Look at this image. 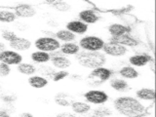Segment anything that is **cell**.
Segmentation results:
<instances>
[{"mask_svg":"<svg viewBox=\"0 0 156 117\" xmlns=\"http://www.w3.org/2000/svg\"><path fill=\"white\" fill-rule=\"evenodd\" d=\"M70 108L73 113H75L77 115H85L92 110V106L87 101H75L71 102Z\"/></svg>","mask_w":156,"mask_h":117,"instance_id":"obj_18","label":"cell"},{"mask_svg":"<svg viewBox=\"0 0 156 117\" xmlns=\"http://www.w3.org/2000/svg\"><path fill=\"white\" fill-rule=\"evenodd\" d=\"M110 108H107V107L104 105H100L99 107H97L95 110V115L98 117H105L107 115L110 114Z\"/></svg>","mask_w":156,"mask_h":117,"instance_id":"obj_33","label":"cell"},{"mask_svg":"<svg viewBox=\"0 0 156 117\" xmlns=\"http://www.w3.org/2000/svg\"><path fill=\"white\" fill-rule=\"evenodd\" d=\"M50 63L55 69L65 70L71 66V61L67 57L62 55V54H60V55H58L57 54V55L52 56Z\"/></svg>","mask_w":156,"mask_h":117,"instance_id":"obj_15","label":"cell"},{"mask_svg":"<svg viewBox=\"0 0 156 117\" xmlns=\"http://www.w3.org/2000/svg\"><path fill=\"white\" fill-rule=\"evenodd\" d=\"M129 63L131 66L133 67H144L145 66H147L148 63L152 61V58L149 54L145 53H138L135 55H132L128 58Z\"/></svg>","mask_w":156,"mask_h":117,"instance_id":"obj_13","label":"cell"},{"mask_svg":"<svg viewBox=\"0 0 156 117\" xmlns=\"http://www.w3.org/2000/svg\"><path fill=\"white\" fill-rule=\"evenodd\" d=\"M113 107L119 114L125 117H140L146 109L143 102L131 96L117 97L113 101Z\"/></svg>","mask_w":156,"mask_h":117,"instance_id":"obj_1","label":"cell"},{"mask_svg":"<svg viewBox=\"0 0 156 117\" xmlns=\"http://www.w3.org/2000/svg\"><path fill=\"white\" fill-rule=\"evenodd\" d=\"M13 12L15 13L17 18L29 19V18H33L36 15V9L30 4L21 3L13 8Z\"/></svg>","mask_w":156,"mask_h":117,"instance_id":"obj_9","label":"cell"},{"mask_svg":"<svg viewBox=\"0 0 156 117\" xmlns=\"http://www.w3.org/2000/svg\"><path fill=\"white\" fill-rule=\"evenodd\" d=\"M109 86L112 90L118 93H125L129 90V83L121 77H112L109 80Z\"/></svg>","mask_w":156,"mask_h":117,"instance_id":"obj_19","label":"cell"},{"mask_svg":"<svg viewBox=\"0 0 156 117\" xmlns=\"http://www.w3.org/2000/svg\"><path fill=\"white\" fill-rule=\"evenodd\" d=\"M54 37L58 39L61 43H68V42H75L77 36L75 34H73L72 32L68 31L67 29H58L54 34Z\"/></svg>","mask_w":156,"mask_h":117,"instance_id":"obj_24","label":"cell"},{"mask_svg":"<svg viewBox=\"0 0 156 117\" xmlns=\"http://www.w3.org/2000/svg\"><path fill=\"white\" fill-rule=\"evenodd\" d=\"M23 62V57L22 54L11 49H6L0 53V62H3L9 66H18Z\"/></svg>","mask_w":156,"mask_h":117,"instance_id":"obj_7","label":"cell"},{"mask_svg":"<svg viewBox=\"0 0 156 117\" xmlns=\"http://www.w3.org/2000/svg\"><path fill=\"white\" fill-rule=\"evenodd\" d=\"M119 77L123 78L125 80H134L140 76V72L136 70V68L131 66H124L118 70Z\"/></svg>","mask_w":156,"mask_h":117,"instance_id":"obj_22","label":"cell"},{"mask_svg":"<svg viewBox=\"0 0 156 117\" xmlns=\"http://www.w3.org/2000/svg\"><path fill=\"white\" fill-rule=\"evenodd\" d=\"M113 76V71L110 68L105 66L97 67L95 69H92L89 73L88 78L94 83V84H101V83L109 81Z\"/></svg>","mask_w":156,"mask_h":117,"instance_id":"obj_6","label":"cell"},{"mask_svg":"<svg viewBox=\"0 0 156 117\" xmlns=\"http://www.w3.org/2000/svg\"><path fill=\"white\" fill-rule=\"evenodd\" d=\"M52 5V7L57 10L58 12H69L71 11L72 6L69 2H66V1H54L50 3Z\"/></svg>","mask_w":156,"mask_h":117,"instance_id":"obj_29","label":"cell"},{"mask_svg":"<svg viewBox=\"0 0 156 117\" xmlns=\"http://www.w3.org/2000/svg\"><path fill=\"white\" fill-rule=\"evenodd\" d=\"M78 20L86 24H94L100 21L101 16L94 9H83L78 13Z\"/></svg>","mask_w":156,"mask_h":117,"instance_id":"obj_12","label":"cell"},{"mask_svg":"<svg viewBox=\"0 0 156 117\" xmlns=\"http://www.w3.org/2000/svg\"><path fill=\"white\" fill-rule=\"evenodd\" d=\"M81 51L86 52H101L104 47L105 40L100 36L96 35H85L82 36L78 41Z\"/></svg>","mask_w":156,"mask_h":117,"instance_id":"obj_4","label":"cell"},{"mask_svg":"<svg viewBox=\"0 0 156 117\" xmlns=\"http://www.w3.org/2000/svg\"><path fill=\"white\" fill-rule=\"evenodd\" d=\"M11 73V66L0 62V77H6Z\"/></svg>","mask_w":156,"mask_h":117,"instance_id":"obj_34","label":"cell"},{"mask_svg":"<svg viewBox=\"0 0 156 117\" xmlns=\"http://www.w3.org/2000/svg\"><path fill=\"white\" fill-rule=\"evenodd\" d=\"M9 47L11 50H14L18 53L27 52L32 48V42L26 37L17 36L13 41L9 43Z\"/></svg>","mask_w":156,"mask_h":117,"instance_id":"obj_11","label":"cell"},{"mask_svg":"<svg viewBox=\"0 0 156 117\" xmlns=\"http://www.w3.org/2000/svg\"><path fill=\"white\" fill-rule=\"evenodd\" d=\"M51 54L46 53V52H43V51H33L30 54V60L31 62L34 63V65H45V63L50 62L51 61Z\"/></svg>","mask_w":156,"mask_h":117,"instance_id":"obj_20","label":"cell"},{"mask_svg":"<svg viewBox=\"0 0 156 117\" xmlns=\"http://www.w3.org/2000/svg\"><path fill=\"white\" fill-rule=\"evenodd\" d=\"M17 71L19 73H21L23 75H27V76H31L36 74L37 72V67L32 62H23L22 63L17 66Z\"/></svg>","mask_w":156,"mask_h":117,"instance_id":"obj_25","label":"cell"},{"mask_svg":"<svg viewBox=\"0 0 156 117\" xmlns=\"http://www.w3.org/2000/svg\"><path fill=\"white\" fill-rule=\"evenodd\" d=\"M0 117H11L9 112H7L4 109H0Z\"/></svg>","mask_w":156,"mask_h":117,"instance_id":"obj_36","label":"cell"},{"mask_svg":"<svg viewBox=\"0 0 156 117\" xmlns=\"http://www.w3.org/2000/svg\"><path fill=\"white\" fill-rule=\"evenodd\" d=\"M4 50H6V45L2 41H0V53L3 52Z\"/></svg>","mask_w":156,"mask_h":117,"instance_id":"obj_37","label":"cell"},{"mask_svg":"<svg viewBox=\"0 0 156 117\" xmlns=\"http://www.w3.org/2000/svg\"><path fill=\"white\" fill-rule=\"evenodd\" d=\"M107 32L110 35V37H115V36H120L123 34L131 33L132 29L129 26L123 23H111L107 27Z\"/></svg>","mask_w":156,"mask_h":117,"instance_id":"obj_16","label":"cell"},{"mask_svg":"<svg viewBox=\"0 0 156 117\" xmlns=\"http://www.w3.org/2000/svg\"><path fill=\"white\" fill-rule=\"evenodd\" d=\"M94 6L100 10H107V9H123L126 7V3L116 2V1H102V2H91Z\"/></svg>","mask_w":156,"mask_h":117,"instance_id":"obj_26","label":"cell"},{"mask_svg":"<svg viewBox=\"0 0 156 117\" xmlns=\"http://www.w3.org/2000/svg\"><path fill=\"white\" fill-rule=\"evenodd\" d=\"M0 99H1L2 101H4L6 105H11L12 102H14L15 101L17 100V97L14 96V95H11V94H4L0 97Z\"/></svg>","mask_w":156,"mask_h":117,"instance_id":"obj_35","label":"cell"},{"mask_svg":"<svg viewBox=\"0 0 156 117\" xmlns=\"http://www.w3.org/2000/svg\"><path fill=\"white\" fill-rule=\"evenodd\" d=\"M33 45L36 48V50L46 52L52 55V54H55L56 52L60 51L62 43L54 36L45 35V36L38 37L34 41Z\"/></svg>","mask_w":156,"mask_h":117,"instance_id":"obj_3","label":"cell"},{"mask_svg":"<svg viewBox=\"0 0 156 117\" xmlns=\"http://www.w3.org/2000/svg\"><path fill=\"white\" fill-rule=\"evenodd\" d=\"M76 60L78 63L84 68L95 69L97 67L105 66L107 62L106 56L101 51V52H86L80 51L76 55Z\"/></svg>","mask_w":156,"mask_h":117,"instance_id":"obj_2","label":"cell"},{"mask_svg":"<svg viewBox=\"0 0 156 117\" xmlns=\"http://www.w3.org/2000/svg\"><path fill=\"white\" fill-rule=\"evenodd\" d=\"M112 42H115L117 44H120V45L124 46L128 49H133V48H136L140 46V42L136 39V37H134L131 33H127V34H123V35L120 36H115V37H110V40Z\"/></svg>","mask_w":156,"mask_h":117,"instance_id":"obj_10","label":"cell"},{"mask_svg":"<svg viewBox=\"0 0 156 117\" xmlns=\"http://www.w3.org/2000/svg\"><path fill=\"white\" fill-rule=\"evenodd\" d=\"M88 24L82 23L79 20H72V21L66 23V29L68 31L72 32L75 35H84L88 31Z\"/></svg>","mask_w":156,"mask_h":117,"instance_id":"obj_14","label":"cell"},{"mask_svg":"<svg viewBox=\"0 0 156 117\" xmlns=\"http://www.w3.org/2000/svg\"><path fill=\"white\" fill-rule=\"evenodd\" d=\"M101 52L104 53L105 56L119 58L126 57L128 55V53L130 52V50L128 48L120 45V44H117L112 41H107V42H105Z\"/></svg>","mask_w":156,"mask_h":117,"instance_id":"obj_5","label":"cell"},{"mask_svg":"<svg viewBox=\"0 0 156 117\" xmlns=\"http://www.w3.org/2000/svg\"><path fill=\"white\" fill-rule=\"evenodd\" d=\"M19 117H33V116H32V114L28 113V112H24V113H22Z\"/></svg>","mask_w":156,"mask_h":117,"instance_id":"obj_38","label":"cell"},{"mask_svg":"<svg viewBox=\"0 0 156 117\" xmlns=\"http://www.w3.org/2000/svg\"><path fill=\"white\" fill-rule=\"evenodd\" d=\"M17 36H18L17 33L15 32V31H12V30L4 29V30L1 31V37H2V39H3V40H5V41H7L8 43L13 41Z\"/></svg>","mask_w":156,"mask_h":117,"instance_id":"obj_31","label":"cell"},{"mask_svg":"<svg viewBox=\"0 0 156 117\" xmlns=\"http://www.w3.org/2000/svg\"><path fill=\"white\" fill-rule=\"evenodd\" d=\"M27 83L33 89H43L49 84V80L46 77L39 74H34L27 78Z\"/></svg>","mask_w":156,"mask_h":117,"instance_id":"obj_21","label":"cell"},{"mask_svg":"<svg viewBox=\"0 0 156 117\" xmlns=\"http://www.w3.org/2000/svg\"><path fill=\"white\" fill-rule=\"evenodd\" d=\"M1 91H2V87H1V85H0V93H1Z\"/></svg>","mask_w":156,"mask_h":117,"instance_id":"obj_39","label":"cell"},{"mask_svg":"<svg viewBox=\"0 0 156 117\" xmlns=\"http://www.w3.org/2000/svg\"><path fill=\"white\" fill-rule=\"evenodd\" d=\"M56 104L61 106H70L71 101H69V97H68L65 93H60L55 98Z\"/></svg>","mask_w":156,"mask_h":117,"instance_id":"obj_30","label":"cell"},{"mask_svg":"<svg viewBox=\"0 0 156 117\" xmlns=\"http://www.w3.org/2000/svg\"><path fill=\"white\" fill-rule=\"evenodd\" d=\"M84 98L87 102L90 105H104L108 101V95L106 94L105 91L93 89L87 91L84 94Z\"/></svg>","mask_w":156,"mask_h":117,"instance_id":"obj_8","label":"cell"},{"mask_svg":"<svg viewBox=\"0 0 156 117\" xmlns=\"http://www.w3.org/2000/svg\"><path fill=\"white\" fill-rule=\"evenodd\" d=\"M135 98L144 105V102H153L155 99V92L152 88H141L136 90Z\"/></svg>","mask_w":156,"mask_h":117,"instance_id":"obj_17","label":"cell"},{"mask_svg":"<svg viewBox=\"0 0 156 117\" xmlns=\"http://www.w3.org/2000/svg\"><path fill=\"white\" fill-rule=\"evenodd\" d=\"M17 17L13 10H0V23H15Z\"/></svg>","mask_w":156,"mask_h":117,"instance_id":"obj_27","label":"cell"},{"mask_svg":"<svg viewBox=\"0 0 156 117\" xmlns=\"http://www.w3.org/2000/svg\"><path fill=\"white\" fill-rule=\"evenodd\" d=\"M81 51V49L77 43L75 42H68V43H62L60 53L63 56H76L78 53Z\"/></svg>","mask_w":156,"mask_h":117,"instance_id":"obj_23","label":"cell"},{"mask_svg":"<svg viewBox=\"0 0 156 117\" xmlns=\"http://www.w3.org/2000/svg\"><path fill=\"white\" fill-rule=\"evenodd\" d=\"M68 75H69V72L66 70H56V72L54 73V75L52 77V80L54 82H58L66 79Z\"/></svg>","mask_w":156,"mask_h":117,"instance_id":"obj_32","label":"cell"},{"mask_svg":"<svg viewBox=\"0 0 156 117\" xmlns=\"http://www.w3.org/2000/svg\"><path fill=\"white\" fill-rule=\"evenodd\" d=\"M37 72H39V75H42L44 77L51 78L54 75V73L56 72V69L54 68L52 66H48V63H45V65H39L37 67Z\"/></svg>","mask_w":156,"mask_h":117,"instance_id":"obj_28","label":"cell"}]
</instances>
